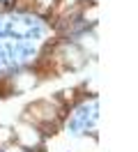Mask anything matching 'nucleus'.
<instances>
[{"mask_svg":"<svg viewBox=\"0 0 138 152\" xmlns=\"http://www.w3.org/2000/svg\"><path fill=\"white\" fill-rule=\"evenodd\" d=\"M76 99H78V90H69V88H67V90L60 92V102H62L64 106H72Z\"/></svg>","mask_w":138,"mask_h":152,"instance_id":"obj_3","label":"nucleus"},{"mask_svg":"<svg viewBox=\"0 0 138 152\" xmlns=\"http://www.w3.org/2000/svg\"><path fill=\"white\" fill-rule=\"evenodd\" d=\"M23 120L30 124H42L48 122V120H55V111L48 102H32V104L26 106V113H23Z\"/></svg>","mask_w":138,"mask_h":152,"instance_id":"obj_1","label":"nucleus"},{"mask_svg":"<svg viewBox=\"0 0 138 152\" xmlns=\"http://www.w3.org/2000/svg\"><path fill=\"white\" fill-rule=\"evenodd\" d=\"M16 5L26 10V7H35V0H16Z\"/></svg>","mask_w":138,"mask_h":152,"instance_id":"obj_5","label":"nucleus"},{"mask_svg":"<svg viewBox=\"0 0 138 152\" xmlns=\"http://www.w3.org/2000/svg\"><path fill=\"white\" fill-rule=\"evenodd\" d=\"M9 138H12V132H9V129H0V145L7 143Z\"/></svg>","mask_w":138,"mask_h":152,"instance_id":"obj_4","label":"nucleus"},{"mask_svg":"<svg viewBox=\"0 0 138 152\" xmlns=\"http://www.w3.org/2000/svg\"><path fill=\"white\" fill-rule=\"evenodd\" d=\"M62 58L60 56H51V58H42L39 62L35 65V72L42 78H58L62 74Z\"/></svg>","mask_w":138,"mask_h":152,"instance_id":"obj_2","label":"nucleus"},{"mask_svg":"<svg viewBox=\"0 0 138 152\" xmlns=\"http://www.w3.org/2000/svg\"><path fill=\"white\" fill-rule=\"evenodd\" d=\"M94 16H97V7L92 5V7H90V12L85 10V19H94Z\"/></svg>","mask_w":138,"mask_h":152,"instance_id":"obj_6","label":"nucleus"}]
</instances>
